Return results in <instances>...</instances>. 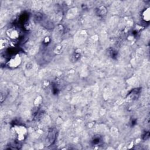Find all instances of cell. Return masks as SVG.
<instances>
[{"label":"cell","mask_w":150,"mask_h":150,"mask_svg":"<svg viewBox=\"0 0 150 150\" xmlns=\"http://www.w3.org/2000/svg\"><path fill=\"white\" fill-rule=\"evenodd\" d=\"M15 131L16 132L17 135H18V138L19 140H23L25 137V135L27 133V130L26 129V128L24 126H15Z\"/></svg>","instance_id":"1"},{"label":"cell","mask_w":150,"mask_h":150,"mask_svg":"<svg viewBox=\"0 0 150 150\" xmlns=\"http://www.w3.org/2000/svg\"><path fill=\"white\" fill-rule=\"evenodd\" d=\"M21 63V59L19 55H17L12 58L8 62V66L11 68H16Z\"/></svg>","instance_id":"2"},{"label":"cell","mask_w":150,"mask_h":150,"mask_svg":"<svg viewBox=\"0 0 150 150\" xmlns=\"http://www.w3.org/2000/svg\"><path fill=\"white\" fill-rule=\"evenodd\" d=\"M7 34L10 38L11 39H16L19 37V34L18 31L14 28H10L9 29L7 32Z\"/></svg>","instance_id":"3"},{"label":"cell","mask_w":150,"mask_h":150,"mask_svg":"<svg viewBox=\"0 0 150 150\" xmlns=\"http://www.w3.org/2000/svg\"><path fill=\"white\" fill-rule=\"evenodd\" d=\"M149 14H150L149 8H148L147 9H146V10L144 11V12L142 13L143 19H144V21H145L146 22H148V21H149V18H150Z\"/></svg>","instance_id":"4"},{"label":"cell","mask_w":150,"mask_h":150,"mask_svg":"<svg viewBox=\"0 0 150 150\" xmlns=\"http://www.w3.org/2000/svg\"><path fill=\"white\" fill-rule=\"evenodd\" d=\"M7 44V42L5 39H1V42H0V45H1V49H3L6 47Z\"/></svg>","instance_id":"5"}]
</instances>
